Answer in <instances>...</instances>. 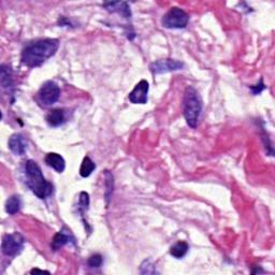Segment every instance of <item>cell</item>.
Segmentation results:
<instances>
[{
    "instance_id": "cell-1",
    "label": "cell",
    "mask_w": 275,
    "mask_h": 275,
    "mask_svg": "<svg viewBox=\"0 0 275 275\" xmlns=\"http://www.w3.org/2000/svg\"><path fill=\"white\" fill-rule=\"evenodd\" d=\"M59 47V40L41 39L31 42L22 52V62L29 68L39 67L54 56Z\"/></svg>"
},
{
    "instance_id": "cell-2",
    "label": "cell",
    "mask_w": 275,
    "mask_h": 275,
    "mask_svg": "<svg viewBox=\"0 0 275 275\" xmlns=\"http://www.w3.org/2000/svg\"><path fill=\"white\" fill-rule=\"evenodd\" d=\"M26 185L37 197L45 199L52 195L53 185L47 182L41 171V168L35 160H27L25 162Z\"/></svg>"
},
{
    "instance_id": "cell-3",
    "label": "cell",
    "mask_w": 275,
    "mask_h": 275,
    "mask_svg": "<svg viewBox=\"0 0 275 275\" xmlns=\"http://www.w3.org/2000/svg\"><path fill=\"white\" fill-rule=\"evenodd\" d=\"M182 107L184 118L187 124L192 128H196L198 125L201 111H202V100L199 96V93L193 86H188L185 89Z\"/></svg>"
},
{
    "instance_id": "cell-4",
    "label": "cell",
    "mask_w": 275,
    "mask_h": 275,
    "mask_svg": "<svg viewBox=\"0 0 275 275\" xmlns=\"http://www.w3.org/2000/svg\"><path fill=\"white\" fill-rule=\"evenodd\" d=\"M189 22L188 14L179 8H171L169 11L163 15L161 20V24L163 27L169 29H181L185 28Z\"/></svg>"
},
{
    "instance_id": "cell-5",
    "label": "cell",
    "mask_w": 275,
    "mask_h": 275,
    "mask_svg": "<svg viewBox=\"0 0 275 275\" xmlns=\"http://www.w3.org/2000/svg\"><path fill=\"white\" fill-rule=\"evenodd\" d=\"M25 245V239L19 232L3 236L1 243V251L3 255L8 257H15L23 251Z\"/></svg>"
},
{
    "instance_id": "cell-6",
    "label": "cell",
    "mask_w": 275,
    "mask_h": 275,
    "mask_svg": "<svg viewBox=\"0 0 275 275\" xmlns=\"http://www.w3.org/2000/svg\"><path fill=\"white\" fill-rule=\"evenodd\" d=\"M60 97V88L55 82L47 81L41 86L38 93L39 101L43 105H52Z\"/></svg>"
},
{
    "instance_id": "cell-7",
    "label": "cell",
    "mask_w": 275,
    "mask_h": 275,
    "mask_svg": "<svg viewBox=\"0 0 275 275\" xmlns=\"http://www.w3.org/2000/svg\"><path fill=\"white\" fill-rule=\"evenodd\" d=\"M183 68H184V63L182 61L177 59H171V58L156 60L150 65V69L153 75H161V73L182 70Z\"/></svg>"
},
{
    "instance_id": "cell-8",
    "label": "cell",
    "mask_w": 275,
    "mask_h": 275,
    "mask_svg": "<svg viewBox=\"0 0 275 275\" xmlns=\"http://www.w3.org/2000/svg\"><path fill=\"white\" fill-rule=\"evenodd\" d=\"M149 82L141 80L129 94V100L135 104H145L147 102V94H149Z\"/></svg>"
},
{
    "instance_id": "cell-9",
    "label": "cell",
    "mask_w": 275,
    "mask_h": 275,
    "mask_svg": "<svg viewBox=\"0 0 275 275\" xmlns=\"http://www.w3.org/2000/svg\"><path fill=\"white\" fill-rule=\"evenodd\" d=\"M8 145L13 154L18 156L24 155L27 151V140L22 134H14L10 137Z\"/></svg>"
},
{
    "instance_id": "cell-10",
    "label": "cell",
    "mask_w": 275,
    "mask_h": 275,
    "mask_svg": "<svg viewBox=\"0 0 275 275\" xmlns=\"http://www.w3.org/2000/svg\"><path fill=\"white\" fill-rule=\"evenodd\" d=\"M105 10L112 13H118L125 19L131 18V11L128 3L125 1H116V2H105L103 4Z\"/></svg>"
},
{
    "instance_id": "cell-11",
    "label": "cell",
    "mask_w": 275,
    "mask_h": 275,
    "mask_svg": "<svg viewBox=\"0 0 275 275\" xmlns=\"http://www.w3.org/2000/svg\"><path fill=\"white\" fill-rule=\"evenodd\" d=\"M69 231H59L54 236L51 243V247L53 251H58L60 250L62 246H65L68 243H73L75 244V237H73L70 234H68Z\"/></svg>"
},
{
    "instance_id": "cell-12",
    "label": "cell",
    "mask_w": 275,
    "mask_h": 275,
    "mask_svg": "<svg viewBox=\"0 0 275 275\" xmlns=\"http://www.w3.org/2000/svg\"><path fill=\"white\" fill-rule=\"evenodd\" d=\"M45 163L59 173L63 172L66 168L65 159H63L62 156L57 154V153H49V154L45 156Z\"/></svg>"
},
{
    "instance_id": "cell-13",
    "label": "cell",
    "mask_w": 275,
    "mask_h": 275,
    "mask_svg": "<svg viewBox=\"0 0 275 275\" xmlns=\"http://www.w3.org/2000/svg\"><path fill=\"white\" fill-rule=\"evenodd\" d=\"M0 83H1V87L3 89L9 91V94L14 91L12 72L11 69L7 65H1V69H0Z\"/></svg>"
},
{
    "instance_id": "cell-14",
    "label": "cell",
    "mask_w": 275,
    "mask_h": 275,
    "mask_svg": "<svg viewBox=\"0 0 275 275\" xmlns=\"http://www.w3.org/2000/svg\"><path fill=\"white\" fill-rule=\"evenodd\" d=\"M65 119H66L65 112H63V110L60 109H55L50 111V113L46 116L47 124L52 127L60 126L61 124L65 123Z\"/></svg>"
},
{
    "instance_id": "cell-15",
    "label": "cell",
    "mask_w": 275,
    "mask_h": 275,
    "mask_svg": "<svg viewBox=\"0 0 275 275\" xmlns=\"http://www.w3.org/2000/svg\"><path fill=\"white\" fill-rule=\"evenodd\" d=\"M22 208V199L19 195H13L6 202V212L10 215H14L20 212Z\"/></svg>"
},
{
    "instance_id": "cell-16",
    "label": "cell",
    "mask_w": 275,
    "mask_h": 275,
    "mask_svg": "<svg viewBox=\"0 0 275 275\" xmlns=\"http://www.w3.org/2000/svg\"><path fill=\"white\" fill-rule=\"evenodd\" d=\"M188 250H189V246H188L186 242L178 241V242L176 243V244L171 246L170 254L173 257L179 259V258H183L185 255H186Z\"/></svg>"
},
{
    "instance_id": "cell-17",
    "label": "cell",
    "mask_w": 275,
    "mask_h": 275,
    "mask_svg": "<svg viewBox=\"0 0 275 275\" xmlns=\"http://www.w3.org/2000/svg\"><path fill=\"white\" fill-rule=\"evenodd\" d=\"M95 169H96V165H95V162L91 159V158H89L88 156L84 157L81 168H80V176L82 177H88Z\"/></svg>"
},
{
    "instance_id": "cell-18",
    "label": "cell",
    "mask_w": 275,
    "mask_h": 275,
    "mask_svg": "<svg viewBox=\"0 0 275 275\" xmlns=\"http://www.w3.org/2000/svg\"><path fill=\"white\" fill-rule=\"evenodd\" d=\"M89 205V195L85 192H82L79 197V204H78V211L80 212L82 217H84V213L88 210Z\"/></svg>"
},
{
    "instance_id": "cell-19",
    "label": "cell",
    "mask_w": 275,
    "mask_h": 275,
    "mask_svg": "<svg viewBox=\"0 0 275 275\" xmlns=\"http://www.w3.org/2000/svg\"><path fill=\"white\" fill-rule=\"evenodd\" d=\"M113 176L109 171H105V187H107V190H105V199H107V204H109L111 196L113 194Z\"/></svg>"
},
{
    "instance_id": "cell-20",
    "label": "cell",
    "mask_w": 275,
    "mask_h": 275,
    "mask_svg": "<svg viewBox=\"0 0 275 275\" xmlns=\"http://www.w3.org/2000/svg\"><path fill=\"white\" fill-rule=\"evenodd\" d=\"M102 262H103V259H102V256L100 255V254H94V255L89 257L88 260H87L88 267L92 268V269L100 268V267H101Z\"/></svg>"
},
{
    "instance_id": "cell-21",
    "label": "cell",
    "mask_w": 275,
    "mask_h": 275,
    "mask_svg": "<svg viewBox=\"0 0 275 275\" xmlns=\"http://www.w3.org/2000/svg\"><path fill=\"white\" fill-rule=\"evenodd\" d=\"M251 89H252V92H253L254 95L260 94L263 91V89H266V85H264V84H263L262 79L260 80V82H259V84H257V85L251 86Z\"/></svg>"
},
{
    "instance_id": "cell-22",
    "label": "cell",
    "mask_w": 275,
    "mask_h": 275,
    "mask_svg": "<svg viewBox=\"0 0 275 275\" xmlns=\"http://www.w3.org/2000/svg\"><path fill=\"white\" fill-rule=\"evenodd\" d=\"M31 274H34V273H49L47 271H43V270H39V269H34V270H31L30 271Z\"/></svg>"
}]
</instances>
